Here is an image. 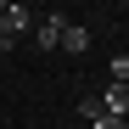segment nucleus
<instances>
[{"label":"nucleus","mask_w":129,"mask_h":129,"mask_svg":"<svg viewBox=\"0 0 129 129\" xmlns=\"http://www.w3.org/2000/svg\"><path fill=\"white\" fill-rule=\"evenodd\" d=\"M112 84H129V56H118V62H112Z\"/></svg>","instance_id":"nucleus-6"},{"label":"nucleus","mask_w":129,"mask_h":129,"mask_svg":"<svg viewBox=\"0 0 129 129\" xmlns=\"http://www.w3.org/2000/svg\"><path fill=\"white\" fill-rule=\"evenodd\" d=\"M0 6H6V0H0Z\"/></svg>","instance_id":"nucleus-8"},{"label":"nucleus","mask_w":129,"mask_h":129,"mask_svg":"<svg viewBox=\"0 0 129 129\" xmlns=\"http://www.w3.org/2000/svg\"><path fill=\"white\" fill-rule=\"evenodd\" d=\"M56 34H62V17H51V23H39V28H34V39H39L45 51H56Z\"/></svg>","instance_id":"nucleus-4"},{"label":"nucleus","mask_w":129,"mask_h":129,"mask_svg":"<svg viewBox=\"0 0 129 129\" xmlns=\"http://www.w3.org/2000/svg\"><path fill=\"white\" fill-rule=\"evenodd\" d=\"M101 107L112 118H129V84H107V95H101Z\"/></svg>","instance_id":"nucleus-3"},{"label":"nucleus","mask_w":129,"mask_h":129,"mask_svg":"<svg viewBox=\"0 0 129 129\" xmlns=\"http://www.w3.org/2000/svg\"><path fill=\"white\" fill-rule=\"evenodd\" d=\"M56 45L68 51V56H84V51H90V28H73V23H62V34H56Z\"/></svg>","instance_id":"nucleus-2"},{"label":"nucleus","mask_w":129,"mask_h":129,"mask_svg":"<svg viewBox=\"0 0 129 129\" xmlns=\"http://www.w3.org/2000/svg\"><path fill=\"white\" fill-rule=\"evenodd\" d=\"M23 28H34V17H28V6H23V0L11 6V0H6V6H0V51H11Z\"/></svg>","instance_id":"nucleus-1"},{"label":"nucleus","mask_w":129,"mask_h":129,"mask_svg":"<svg viewBox=\"0 0 129 129\" xmlns=\"http://www.w3.org/2000/svg\"><path fill=\"white\" fill-rule=\"evenodd\" d=\"M79 112L95 123V118H107V107H101V95H84V101H79Z\"/></svg>","instance_id":"nucleus-5"},{"label":"nucleus","mask_w":129,"mask_h":129,"mask_svg":"<svg viewBox=\"0 0 129 129\" xmlns=\"http://www.w3.org/2000/svg\"><path fill=\"white\" fill-rule=\"evenodd\" d=\"M90 129H123V118H112V112H107V118H95Z\"/></svg>","instance_id":"nucleus-7"}]
</instances>
